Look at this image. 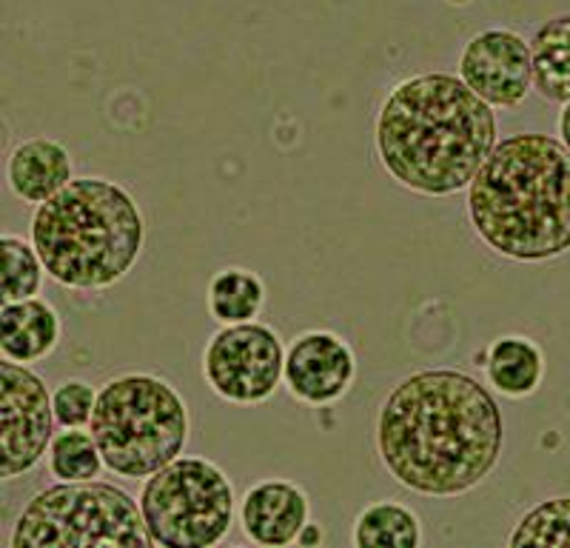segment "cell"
Instances as JSON below:
<instances>
[{
  "label": "cell",
  "mask_w": 570,
  "mask_h": 548,
  "mask_svg": "<svg viewBox=\"0 0 570 548\" xmlns=\"http://www.w3.org/2000/svg\"><path fill=\"white\" fill-rule=\"evenodd\" d=\"M374 440L380 463L402 489L448 500L493 474L505 423L480 380L456 369H425L391 389Z\"/></svg>",
  "instance_id": "obj_1"
},
{
  "label": "cell",
  "mask_w": 570,
  "mask_h": 548,
  "mask_svg": "<svg viewBox=\"0 0 570 548\" xmlns=\"http://www.w3.org/2000/svg\"><path fill=\"white\" fill-rule=\"evenodd\" d=\"M497 144L493 106L460 75L400 80L376 111V160L391 180L422 197L468 192Z\"/></svg>",
  "instance_id": "obj_2"
},
{
  "label": "cell",
  "mask_w": 570,
  "mask_h": 548,
  "mask_svg": "<svg viewBox=\"0 0 570 548\" xmlns=\"http://www.w3.org/2000/svg\"><path fill=\"white\" fill-rule=\"evenodd\" d=\"M468 221L493 255L542 263L570 252V149L559 137H502L468 186Z\"/></svg>",
  "instance_id": "obj_3"
},
{
  "label": "cell",
  "mask_w": 570,
  "mask_h": 548,
  "mask_svg": "<svg viewBox=\"0 0 570 548\" xmlns=\"http://www.w3.org/2000/svg\"><path fill=\"white\" fill-rule=\"evenodd\" d=\"M29 241L55 283L95 292L115 286L135 268L146 243V221L120 183L75 177L35 209Z\"/></svg>",
  "instance_id": "obj_4"
},
{
  "label": "cell",
  "mask_w": 570,
  "mask_h": 548,
  "mask_svg": "<svg viewBox=\"0 0 570 548\" xmlns=\"http://www.w3.org/2000/svg\"><path fill=\"white\" fill-rule=\"evenodd\" d=\"M89 431L111 474L146 480L183 454L191 418L186 400L169 380L124 372L98 389Z\"/></svg>",
  "instance_id": "obj_5"
},
{
  "label": "cell",
  "mask_w": 570,
  "mask_h": 548,
  "mask_svg": "<svg viewBox=\"0 0 570 548\" xmlns=\"http://www.w3.org/2000/svg\"><path fill=\"white\" fill-rule=\"evenodd\" d=\"M149 548L140 502L111 483L80 480L38 491L23 506L9 548Z\"/></svg>",
  "instance_id": "obj_6"
},
{
  "label": "cell",
  "mask_w": 570,
  "mask_h": 548,
  "mask_svg": "<svg viewBox=\"0 0 570 548\" xmlns=\"http://www.w3.org/2000/svg\"><path fill=\"white\" fill-rule=\"evenodd\" d=\"M140 511L151 546L212 548L226 540L240 502L217 463L180 454L163 466L140 491Z\"/></svg>",
  "instance_id": "obj_7"
},
{
  "label": "cell",
  "mask_w": 570,
  "mask_h": 548,
  "mask_svg": "<svg viewBox=\"0 0 570 548\" xmlns=\"http://www.w3.org/2000/svg\"><path fill=\"white\" fill-rule=\"evenodd\" d=\"M283 337L257 320L220 326L203 349V380L226 403H266L283 383Z\"/></svg>",
  "instance_id": "obj_8"
},
{
  "label": "cell",
  "mask_w": 570,
  "mask_h": 548,
  "mask_svg": "<svg viewBox=\"0 0 570 548\" xmlns=\"http://www.w3.org/2000/svg\"><path fill=\"white\" fill-rule=\"evenodd\" d=\"M0 477L27 474L49 454L55 438V403L43 378L29 363H0Z\"/></svg>",
  "instance_id": "obj_9"
},
{
  "label": "cell",
  "mask_w": 570,
  "mask_h": 548,
  "mask_svg": "<svg viewBox=\"0 0 570 548\" xmlns=\"http://www.w3.org/2000/svg\"><path fill=\"white\" fill-rule=\"evenodd\" d=\"M460 78L493 109H513L533 89L531 40L513 29H482L462 46Z\"/></svg>",
  "instance_id": "obj_10"
},
{
  "label": "cell",
  "mask_w": 570,
  "mask_h": 548,
  "mask_svg": "<svg viewBox=\"0 0 570 548\" xmlns=\"http://www.w3.org/2000/svg\"><path fill=\"white\" fill-rule=\"evenodd\" d=\"M356 380V358L340 334L312 329L285 349L283 383L294 400L305 405H331L351 392Z\"/></svg>",
  "instance_id": "obj_11"
},
{
  "label": "cell",
  "mask_w": 570,
  "mask_h": 548,
  "mask_svg": "<svg viewBox=\"0 0 570 548\" xmlns=\"http://www.w3.org/2000/svg\"><path fill=\"white\" fill-rule=\"evenodd\" d=\"M237 517L248 540L266 548H283L297 542L312 522V502L297 483L272 477L254 483L243 495Z\"/></svg>",
  "instance_id": "obj_12"
},
{
  "label": "cell",
  "mask_w": 570,
  "mask_h": 548,
  "mask_svg": "<svg viewBox=\"0 0 570 548\" xmlns=\"http://www.w3.org/2000/svg\"><path fill=\"white\" fill-rule=\"evenodd\" d=\"M75 180L71 155L55 137H29L7 157V183L23 203L40 206Z\"/></svg>",
  "instance_id": "obj_13"
},
{
  "label": "cell",
  "mask_w": 570,
  "mask_h": 548,
  "mask_svg": "<svg viewBox=\"0 0 570 548\" xmlns=\"http://www.w3.org/2000/svg\"><path fill=\"white\" fill-rule=\"evenodd\" d=\"M60 332V314L40 297L3 303L0 309V354L14 363L49 358L58 349Z\"/></svg>",
  "instance_id": "obj_14"
},
{
  "label": "cell",
  "mask_w": 570,
  "mask_h": 548,
  "mask_svg": "<svg viewBox=\"0 0 570 548\" xmlns=\"http://www.w3.org/2000/svg\"><path fill=\"white\" fill-rule=\"evenodd\" d=\"M485 378L502 398L522 400L539 392L544 378V354L531 337L493 340L485 354Z\"/></svg>",
  "instance_id": "obj_15"
},
{
  "label": "cell",
  "mask_w": 570,
  "mask_h": 548,
  "mask_svg": "<svg viewBox=\"0 0 570 548\" xmlns=\"http://www.w3.org/2000/svg\"><path fill=\"white\" fill-rule=\"evenodd\" d=\"M533 89L548 104L570 100V14L544 20L531 38Z\"/></svg>",
  "instance_id": "obj_16"
},
{
  "label": "cell",
  "mask_w": 570,
  "mask_h": 548,
  "mask_svg": "<svg viewBox=\"0 0 570 548\" xmlns=\"http://www.w3.org/2000/svg\"><path fill=\"white\" fill-rule=\"evenodd\" d=\"M208 314L214 323L232 326L257 320L266 306V283L252 268L228 266L208 281Z\"/></svg>",
  "instance_id": "obj_17"
},
{
  "label": "cell",
  "mask_w": 570,
  "mask_h": 548,
  "mask_svg": "<svg viewBox=\"0 0 570 548\" xmlns=\"http://www.w3.org/2000/svg\"><path fill=\"white\" fill-rule=\"evenodd\" d=\"M351 542L356 548H420L422 522L402 502H371L356 515Z\"/></svg>",
  "instance_id": "obj_18"
},
{
  "label": "cell",
  "mask_w": 570,
  "mask_h": 548,
  "mask_svg": "<svg viewBox=\"0 0 570 548\" xmlns=\"http://www.w3.org/2000/svg\"><path fill=\"white\" fill-rule=\"evenodd\" d=\"M46 457H49V471L55 480H66V483L98 480L100 471L106 469L98 440L86 429H60Z\"/></svg>",
  "instance_id": "obj_19"
},
{
  "label": "cell",
  "mask_w": 570,
  "mask_h": 548,
  "mask_svg": "<svg viewBox=\"0 0 570 548\" xmlns=\"http://www.w3.org/2000/svg\"><path fill=\"white\" fill-rule=\"evenodd\" d=\"M508 546L570 548V497H551V500L539 502L531 511H525L513 526Z\"/></svg>",
  "instance_id": "obj_20"
},
{
  "label": "cell",
  "mask_w": 570,
  "mask_h": 548,
  "mask_svg": "<svg viewBox=\"0 0 570 548\" xmlns=\"http://www.w3.org/2000/svg\"><path fill=\"white\" fill-rule=\"evenodd\" d=\"M0 252H3V303L38 297L43 288L46 266L35 243L27 237L3 235Z\"/></svg>",
  "instance_id": "obj_21"
},
{
  "label": "cell",
  "mask_w": 570,
  "mask_h": 548,
  "mask_svg": "<svg viewBox=\"0 0 570 548\" xmlns=\"http://www.w3.org/2000/svg\"><path fill=\"white\" fill-rule=\"evenodd\" d=\"M52 403L60 429H86L95 414L98 389L86 380H66L52 392Z\"/></svg>",
  "instance_id": "obj_22"
},
{
  "label": "cell",
  "mask_w": 570,
  "mask_h": 548,
  "mask_svg": "<svg viewBox=\"0 0 570 548\" xmlns=\"http://www.w3.org/2000/svg\"><path fill=\"white\" fill-rule=\"evenodd\" d=\"M559 140L570 149V100L562 106V115H559Z\"/></svg>",
  "instance_id": "obj_23"
},
{
  "label": "cell",
  "mask_w": 570,
  "mask_h": 548,
  "mask_svg": "<svg viewBox=\"0 0 570 548\" xmlns=\"http://www.w3.org/2000/svg\"><path fill=\"white\" fill-rule=\"evenodd\" d=\"M299 546H314V542H323V531H320L317 522H308L303 529V535H299Z\"/></svg>",
  "instance_id": "obj_24"
},
{
  "label": "cell",
  "mask_w": 570,
  "mask_h": 548,
  "mask_svg": "<svg viewBox=\"0 0 570 548\" xmlns=\"http://www.w3.org/2000/svg\"><path fill=\"white\" fill-rule=\"evenodd\" d=\"M448 3H451V7H468L471 0H448Z\"/></svg>",
  "instance_id": "obj_25"
}]
</instances>
